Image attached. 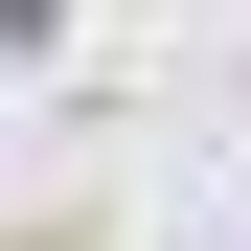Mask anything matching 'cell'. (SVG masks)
Segmentation results:
<instances>
[{
  "label": "cell",
  "mask_w": 251,
  "mask_h": 251,
  "mask_svg": "<svg viewBox=\"0 0 251 251\" xmlns=\"http://www.w3.org/2000/svg\"><path fill=\"white\" fill-rule=\"evenodd\" d=\"M0 251H92V205H23V228H0Z\"/></svg>",
  "instance_id": "cell-1"
}]
</instances>
